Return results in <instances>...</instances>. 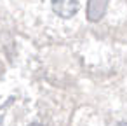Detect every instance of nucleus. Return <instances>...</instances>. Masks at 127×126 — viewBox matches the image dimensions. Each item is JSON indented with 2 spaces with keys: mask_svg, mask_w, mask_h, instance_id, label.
<instances>
[{
  "mask_svg": "<svg viewBox=\"0 0 127 126\" xmlns=\"http://www.w3.org/2000/svg\"><path fill=\"white\" fill-rule=\"evenodd\" d=\"M78 7V0H52V11L61 18H71Z\"/></svg>",
  "mask_w": 127,
  "mask_h": 126,
  "instance_id": "f257e3e1",
  "label": "nucleus"
},
{
  "mask_svg": "<svg viewBox=\"0 0 127 126\" xmlns=\"http://www.w3.org/2000/svg\"><path fill=\"white\" fill-rule=\"evenodd\" d=\"M117 126H127V123H120V124H117Z\"/></svg>",
  "mask_w": 127,
  "mask_h": 126,
  "instance_id": "f03ea898",
  "label": "nucleus"
},
{
  "mask_svg": "<svg viewBox=\"0 0 127 126\" xmlns=\"http://www.w3.org/2000/svg\"><path fill=\"white\" fill-rule=\"evenodd\" d=\"M30 126H42V124H30Z\"/></svg>",
  "mask_w": 127,
  "mask_h": 126,
  "instance_id": "7ed1b4c3",
  "label": "nucleus"
}]
</instances>
